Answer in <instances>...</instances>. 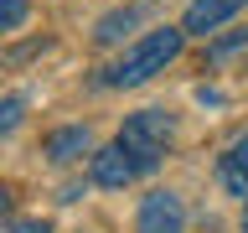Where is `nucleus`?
<instances>
[{"instance_id":"9d476101","label":"nucleus","mask_w":248,"mask_h":233,"mask_svg":"<svg viewBox=\"0 0 248 233\" xmlns=\"http://www.w3.org/2000/svg\"><path fill=\"white\" fill-rule=\"evenodd\" d=\"M21 109H26L21 99H0V135H11L16 124H21Z\"/></svg>"},{"instance_id":"ddd939ff","label":"nucleus","mask_w":248,"mask_h":233,"mask_svg":"<svg viewBox=\"0 0 248 233\" xmlns=\"http://www.w3.org/2000/svg\"><path fill=\"white\" fill-rule=\"evenodd\" d=\"M11 213V186H0V217Z\"/></svg>"},{"instance_id":"20e7f679","label":"nucleus","mask_w":248,"mask_h":233,"mask_svg":"<svg viewBox=\"0 0 248 233\" xmlns=\"http://www.w3.org/2000/svg\"><path fill=\"white\" fill-rule=\"evenodd\" d=\"M243 5H248V0H191L186 16H181V31H186V36H207V31H217L222 21H232Z\"/></svg>"},{"instance_id":"f8f14e48","label":"nucleus","mask_w":248,"mask_h":233,"mask_svg":"<svg viewBox=\"0 0 248 233\" xmlns=\"http://www.w3.org/2000/svg\"><path fill=\"white\" fill-rule=\"evenodd\" d=\"M11 233H52V223H42V217H21V223H11Z\"/></svg>"},{"instance_id":"39448f33","label":"nucleus","mask_w":248,"mask_h":233,"mask_svg":"<svg viewBox=\"0 0 248 233\" xmlns=\"http://www.w3.org/2000/svg\"><path fill=\"white\" fill-rule=\"evenodd\" d=\"M140 171L135 161H129V150L124 145H104V150H93V182L98 186H129Z\"/></svg>"},{"instance_id":"0eeeda50","label":"nucleus","mask_w":248,"mask_h":233,"mask_svg":"<svg viewBox=\"0 0 248 233\" xmlns=\"http://www.w3.org/2000/svg\"><path fill=\"white\" fill-rule=\"evenodd\" d=\"M217 182L228 186L232 197H243V202H248V135H243V140H232L228 155L217 161Z\"/></svg>"},{"instance_id":"1a4fd4ad","label":"nucleus","mask_w":248,"mask_h":233,"mask_svg":"<svg viewBox=\"0 0 248 233\" xmlns=\"http://www.w3.org/2000/svg\"><path fill=\"white\" fill-rule=\"evenodd\" d=\"M26 16H31V0H0V36L26 26Z\"/></svg>"},{"instance_id":"423d86ee","label":"nucleus","mask_w":248,"mask_h":233,"mask_svg":"<svg viewBox=\"0 0 248 233\" xmlns=\"http://www.w3.org/2000/svg\"><path fill=\"white\" fill-rule=\"evenodd\" d=\"M46 161H57V166H67V161H78L83 150H93V135H88V124H67V130H52L46 135Z\"/></svg>"},{"instance_id":"6e6552de","label":"nucleus","mask_w":248,"mask_h":233,"mask_svg":"<svg viewBox=\"0 0 248 233\" xmlns=\"http://www.w3.org/2000/svg\"><path fill=\"white\" fill-rule=\"evenodd\" d=\"M150 5L155 0H135V5H124V11H114V16H104V21H98V31H93V42H119L124 31H135V21L140 16H150Z\"/></svg>"},{"instance_id":"f03ea898","label":"nucleus","mask_w":248,"mask_h":233,"mask_svg":"<svg viewBox=\"0 0 248 233\" xmlns=\"http://www.w3.org/2000/svg\"><path fill=\"white\" fill-rule=\"evenodd\" d=\"M119 145L129 150L135 171H155L160 155H166V145H170V114L166 109H140V114H129L124 130H119Z\"/></svg>"},{"instance_id":"4468645a","label":"nucleus","mask_w":248,"mask_h":233,"mask_svg":"<svg viewBox=\"0 0 248 233\" xmlns=\"http://www.w3.org/2000/svg\"><path fill=\"white\" fill-rule=\"evenodd\" d=\"M243 233H248V207H243Z\"/></svg>"},{"instance_id":"7ed1b4c3","label":"nucleus","mask_w":248,"mask_h":233,"mask_svg":"<svg viewBox=\"0 0 248 233\" xmlns=\"http://www.w3.org/2000/svg\"><path fill=\"white\" fill-rule=\"evenodd\" d=\"M186 223V207L176 192H166V186H155L150 197L140 202V217H135V233H181Z\"/></svg>"},{"instance_id":"f257e3e1","label":"nucleus","mask_w":248,"mask_h":233,"mask_svg":"<svg viewBox=\"0 0 248 233\" xmlns=\"http://www.w3.org/2000/svg\"><path fill=\"white\" fill-rule=\"evenodd\" d=\"M181 42H186L181 26H155V31H145V36L124 52V62H114V67L104 73V83H108V88H140V83H150L155 73H166L170 62L181 57Z\"/></svg>"},{"instance_id":"9b49d317","label":"nucleus","mask_w":248,"mask_h":233,"mask_svg":"<svg viewBox=\"0 0 248 233\" xmlns=\"http://www.w3.org/2000/svg\"><path fill=\"white\" fill-rule=\"evenodd\" d=\"M243 42H248V31H232L228 42H217V47H212V57H232V52H238Z\"/></svg>"}]
</instances>
